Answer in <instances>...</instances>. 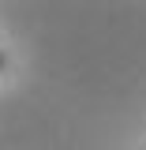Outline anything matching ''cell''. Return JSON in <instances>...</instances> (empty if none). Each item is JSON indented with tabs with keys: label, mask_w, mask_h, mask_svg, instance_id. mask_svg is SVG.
Segmentation results:
<instances>
[{
	"label": "cell",
	"mask_w": 146,
	"mask_h": 150,
	"mask_svg": "<svg viewBox=\"0 0 146 150\" xmlns=\"http://www.w3.org/2000/svg\"><path fill=\"white\" fill-rule=\"evenodd\" d=\"M4 68H8V53L0 49V71H4Z\"/></svg>",
	"instance_id": "6da1fadb"
}]
</instances>
